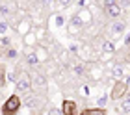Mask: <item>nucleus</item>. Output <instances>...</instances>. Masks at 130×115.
<instances>
[{"instance_id":"obj_1","label":"nucleus","mask_w":130,"mask_h":115,"mask_svg":"<svg viewBox=\"0 0 130 115\" xmlns=\"http://www.w3.org/2000/svg\"><path fill=\"white\" fill-rule=\"evenodd\" d=\"M22 104V100L17 95H11L9 98H6V102L2 104V115H15L19 111V108Z\"/></svg>"},{"instance_id":"obj_2","label":"nucleus","mask_w":130,"mask_h":115,"mask_svg":"<svg viewBox=\"0 0 130 115\" xmlns=\"http://www.w3.org/2000/svg\"><path fill=\"white\" fill-rule=\"evenodd\" d=\"M15 86H17V91L19 93H30L32 91V78L28 72H22V74L17 78V82H15Z\"/></svg>"},{"instance_id":"obj_3","label":"nucleus","mask_w":130,"mask_h":115,"mask_svg":"<svg viewBox=\"0 0 130 115\" xmlns=\"http://www.w3.org/2000/svg\"><path fill=\"white\" fill-rule=\"evenodd\" d=\"M126 93H128V84L123 82V80H119V82L113 84V87H111V91H110V96H111L113 100H119V98H123Z\"/></svg>"},{"instance_id":"obj_4","label":"nucleus","mask_w":130,"mask_h":115,"mask_svg":"<svg viewBox=\"0 0 130 115\" xmlns=\"http://www.w3.org/2000/svg\"><path fill=\"white\" fill-rule=\"evenodd\" d=\"M82 28H84V24H82L80 17H78V15H73V17L69 19V22H67V30H69V34H71V35H78Z\"/></svg>"},{"instance_id":"obj_5","label":"nucleus","mask_w":130,"mask_h":115,"mask_svg":"<svg viewBox=\"0 0 130 115\" xmlns=\"http://www.w3.org/2000/svg\"><path fill=\"white\" fill-rule=\"evenodd\" d=\"M125 28H126V22L125 21H121V19H117V21H111L110 24V35L111 37H119V35L125 32Z\"/></svg>"},{"instance_id":"obj_6","label":"nucleus","mask_w":130,"mask_h":115,"mask_svg":"<svg viewBox=\"0 0 130 115\" xmlns=\"http://www.w3.org/2000/svg\"><path fill=\"white\" fill-rule=\"evenodd\" d=\"M61 113H63V115H80V113H78V104H76L74 100L65 98L63 104H61Z\"/></svg>"},{"instance_id":"obj_7","label":"nucleus","mask_w":130,"mask_h":115,"mask_svg":"<svg viewBox=\"0 0 130 115\" xmlns=\"http://www.w3.org/2000/svg\"><path fill=\"white\" fill-rule=\"evenodd\" d=\"M104 11H106V15H108L111 21H117L121 17V8H119V4H117V2L108 6V8H104Z\"/></svg>"},{"instance_id":"obj_8","label":"nucleus","mask_w":130,"mask_h":115,"mask_svg":"<svg viewBox=\"0 0 130 115\" xmlns=\"http://www.w3.org/2000/svg\"><path fill=\"white\" fill-rule=\"evenodd\" d=\"M17 32H19L21 35H28L32 32V22H30V19H22L19 24H17Z\"/></svg>"},{"instance_id":"obj_9","label":"nucleus","mask_w":130,"mask_h":115,"mask_svg":"<svg viewBox=\"0 0 130 115\" xmlns=\"http://www.w3.org/2000/svg\"><path fill=\"white\" fill-rule=\"evenodd\" d=\"M111 76H113L115 80L119 82L121 78L125 76V67H123V65H117V63H115L113 67H111Z\"/></svg>"},{"instance_id":"obj_10","label":"nucleus","mask_w":130,"mask_h":115,"mask_svg":"<svg viewBox=\"0 0 130 115\" xmlns=\"http://www.w3.org/2000/svg\"><path fill=\"white\" fill-rule=\"evenodd\" d=\"M119 111L123 113H130V91L123 96V102H121V106H119Z\"/></svg>"},{"instance_id":"obj_11","label":"nucleus","mask_w":130,"mask_h":115,"mask_svg":"<svg viewBox=\"0 0 130 115\" xmlns=\"http://www.w3.org/2000/svg\"><path fill=\"white\" fill-rule=\"evenodd\" d=\"M13 9H15V6H13V4H9V2L0 4V15H4V17L11 15V11H13Z\"/></svg>"},{"instance_id":"obj_12","label":"nucleus","mask_w":130,"mask_h":115,"mask_svg":"<svg viewBox=\"0 0 130 115\" xmlns=\"http://www.w3.org/2000/svg\"><path fill=\"white\" fill-rule=\"evenodd\" d=\"M76 15L80 17L82 24H89L91 19H93V17H91V11H89V9H86V8H84V11H80V13H76Z\"/></svg>"},{"instance_id":"obj_13","label":"nucleus","mask_w":130,"mask_h":115,"mask_svg":"<svg viewBox=\"0 0 130 115\" xmlns=\"http://www.w3.org/2000/svg\"><path fill=\"white\" fill-rule=\"evenodd\" d=\"M102 52H104V54H115V45H113V41H104V43H102Z\"/></svg>"},{"instance_id":"obj_14","label":"nucleus","mask_w":130,"mask_h":115,"mask_svg":"<svg viewBox=\"0 0 130 115\" xmlns=\"http://www.w3.org/2000/svg\"><path fill=\"white\" fill-rule=\"evenodd\" d=\"M26 63H28V65H32V67L39 65V58L35 56V52H28V54H26Z\"/></svg>"},{"instance_id":"obj_15","label":"nucleus","mask_w":130,"mask_h":115,"mask_svg":"<svg viewBox=\"0 0 130 115\" xmlns=\"http://www.w3.org/2000/svg\"><path fill=\"white\" fill-rule=\"evenodd\" d=\"M9 45H11L9 37H2V39H0V54H2L4 50L8 52V50H9Z\"/></svg>"},{"instance_id":"obj_16","label":"nucleus","mask_w":130,"mask_h":115,"mask_svg":"<svg viewBox=\"0 0 130 115\" xmlns=\"http://www.w3.org/2000/svg\"><path fill=\"white\" fill-rule=\"evenodd\" d=\"M84 115H106V111L100 110V108H91V110H86Z\"/></svg>"},{"instance_id":"obj_17","label":"nucleus","mask_w":130,"mask_h":115,"mask_svg":"<svg viewBox=\"0 0 130 115\" xmlns=\"http://www.w3.org/2000/svg\"><path fill=\"white\" fill-rule=\"evenodd\" d=\"M35 56H37V58H39V61H43V59L46 58V50H45V48H43V46H39V48H37V50H35Z\"/></svg>"},{"instance_id":"obj_18","label":"nucleus","mask_w":130,"mask_h":115,"mask_svg":"<svg viewBox=\"0 0 130 115\" xmlns=\"http://www.w3.org/2000/svg\"><path fill=\"white\" fill-rule=\"evenodd\" d=\"M4 84H6V67L0 65V87H2Z\"/></svg>"},{"instance_id":"obj_19","label":"nucleus","mask_w":130,"mask_h":115,"mask_svg":"<svg viewBox=\"0 0 130 115\" xmlns=\"http://www.w3.org/2000/svg\"><path fill=\"white\" fill-rule=\"evenodd\" d=\"M24 43H28V45H34L35 43V35L30 32V34H28V35H24Z\"/></svg>"},{"instance_id":"obj_20","label":"nucleus","mask_w":130,"mask_h":115,"mask_svg":"<svg viewBox=\"0 0 130 115\" xmlns=\"http://www.w3.org/2000/svg\"><path fill=\"white\" fill-rule=\"evenodd\" d=\"M8 28H9V24L6 22V21H4V22H0V35H4L6 32H8Z\"/></svg>"},{"instance_id":"obj_21","label":"nucleus","mask_w":130,"mask_h":115,"mask_svg":"<svg viewBox=\"0 0 130 115\" xmlns=\"http://www.w3.org/2000/svg\"><path fill=\"white\" fill-rule=\"evenodd\" d=\"M46 115H63L61 110H56V108H48L46 110Z\"/></svg>"},{"instance_id":"obj_22","label":"nucleus","mask_w":130,"mask_h":115,"mask_svg":"<svg viewBox=\"0 0 130 115\" xmlns=\"http://www.w3.org/2000/svg\"><path fill=\"white\" fill-rule=\"evenodd\" d=\"M106 100H108V96H106V95H102V96H100V98L97 100V104H99V108H100V110H102V108H104Z\"/></svg>"},{"instance_id":"obj_23","label":"nucleus","mask_w":130,"mask_h":115,"mask_svg":"<svg viewBox=\"0 0 130 115\" xmlns=\"http://www.w3.org/2000/svg\"><path fill=\"white\" fill-rule=\"evenodd\" d=\"M6 56H8V58H11V59H13V58H17V50H15V48H9V50H8V52H6Z\"/></svg>"},{"instance_id":"obj_24","label":"nucleus","mask_w":130,"mask_h":115,"mask_svg":"<svg viewBox=\"0 0 130 115\" xmlns=\"http://www.w3.org/2000/svg\"><path fill=\"white\" fill-rule=\"evenodd\" d=\"M87 93H89V89H87L86 86H84V87H80V95H87Z\"/></svg>"},{"instance_id":"obj_25","label":"nucleus","mask_w":130,"mask_h":115,"mask_svg":"<svg viewBox=\"0 0 130 115\" xmlns=\"http://www.w3.org/2000/svg\"><path fill=\"white\" fill-rule=\"evenodd\" d=\"M56 22H58V26H61V24H63V17L58 15V17H56Z\"/></svg>"},{"instance_id":"obj_26","label":"nucleus","mask_w":130,"mask_h":115,"mask_svg":"<svg viewBox=\"0 0 130 115\" xmlns=\"http://www.w3.org/2000/svg\"><path fill=\"white\" fill-rule=\"evenodd\" d=\"M125 45H126V48L130 46V34H128V35H126V37H125Z\"/></svg>"},{"instance_id":"obj_27","label":"nucleus","mask_w":130,"mask_h":115,"mask_svg":"<svg viewBox=\"0 0 130 115\" xmlns=\"http://www.w3.org/2000/svg\"><path fill=\"white\" fill-rule=\"evenodd\" d=\"M35 115H37V113H35ZM39 115H41V113H39Z\"/></svg>"},{"instance_id":"obj_28","label":"nucleus","mask_w":130,"mask_h":115,"mask_svg":"<svg viewBox=\"0 0 130 115\" xmlns=\"http://www.w3.org/2000/svg\"><path fill=\"white\" fill-rule=\"evenodd\" d=\"M128 50H130V46H128Z\"/></svg>"},{"instance_id":"obj_29","label":"nucleus","mask_w":130,"mask_h":115,"mask_svg":"<svg viewBox=\"0 0 130 115\" xmlns=\"http://www.w3.org/2000/svg\"><path fill=\"white\" fill-rule=\"evenodd\" d=\"M80 115H84V113H80Z\"/></svg>"}]
</instances>
